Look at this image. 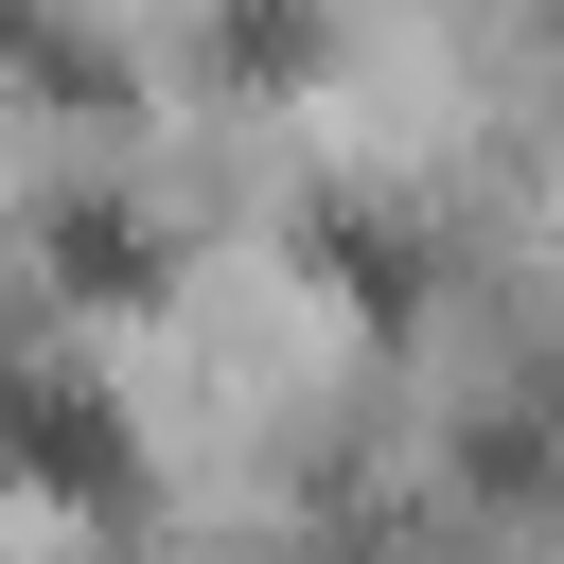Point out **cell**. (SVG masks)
Masks as SVG:
<instances>
[{"instance_id":"7a4b0ae2","label":"cell","mask_w":564,"mask_h":564,"mask_svg":"<svg viewBox=\"0 0 564 564\" xmlns=\"http://www.w3.org/2000/svg\"><path fill=\"white\" fill-rule=\"evenodd\" d=\"M546 423H564V370H546Z\"/></svg>"},{"instance_id":"6da1fadb","label":"cell","mask_w":564,"mask_h":564,"mask_svg":"<svg viewBox=\"0 0 564 564\" xmlns=\"http://www.w3.org/2000/svg\"><path fill=\"white\" fill-rule=\"evenodd\" d=\"M0 458L35 476V494H70V511H106L141 458H123V423H106V388H70V370H18L0 352Z\"/></svg>"}]
</instances>
